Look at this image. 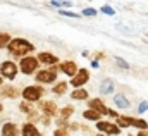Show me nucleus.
Here are the masks:
<instances>
[{"label": "nucleus", "instance_id": "4be33fe9", "mask_svg": "<svg viewBox=\"0 0 148 136\" xmlns=\"http://www.w3.org/2000/svg\"><path fill=\"white\" fill-rule=\"evenodd\" d=\"M73 112H74V109L71 107V105H67V107H64V109L60 110V115H62V119H66V117H69Z\"/></svg>", "mask_w": 148, "mask_h": 136}, {"label": "nucleus", "instance_id": "cd10ccee", "mask_svg": "<svg viewBox=\"0 0 148 136\" xmlns=\"http://www.w3.org/2000/svg\"><path fill=\"white\" fill-rule=\"evenodd\" d=\"M95 14H97V9H84L83 10V16H88V17H91Z\"/></svg>", "mask_w": 148, "mask_h": 136}, {"label": "nucleus", "instance_id": "72a5a7b5", "mask_svg": "<svg viewBox=\"0 0 148 136\" xmlns=\"http://www.w3.org/2000/svg\"><path fill=\"white\" fill-rule=\"evenodd\" d=\"M0 86H2V74H0Z\"/></svg>", "mask_w": 148, "mask_h": 136}, {"label": "nucleus", "instance_id": "f3484780", "mask_svg": "<svg viewBox=\"0 0 148 136\" xmlns=\"http://www.w3.org/2000/svg\"><path fill=\"white\" fill-rule=\"evenodd\" d=\"M112 91H114V83H112L110 79H103L102 84H100V93L102 95H109Z\"/></svg>", "mask_w": 148, "mask_h": 136}, {"label": "nucleus", "instance_id": "7c9ffc66", "mask_svg": "<svg viewBox=\"0 0 148 136\" xmlns=\"http://www.w3.org/2000/svg\"><path fill=\"white\" fill-rule=\"evenodd\" d=\"M50 3H52V5H53V7H60V2H59V0H52V2H50Z\"/></svg>", "mask_w": 148, "mask_h": 136}, {"label": "nucleus", "instance_id": "7ed1b4c3", "mask_svg": "<svg viewBox=\"0 0 148 136\" xmlns=\"http://www.w3.org/2000/svg\"><path fill=\"white\" fill-rule=\"evenodd\" d=\"M43 88L41 86H26L23 90V98L26 102H38L41 97H43Z\"/></svg>", "mask_w": 148, "mask_h": 136}, {"label": "nucleus", "instance_id": "423d86ee", "mask_svg": "<svg viewBox=\"0 0 148 136\" xmlns=\"http://www.w3.org/2000/svg\"><path fill=\"white\" fill-rule=\"evenodd\" d=\"M57 69L59 67H50V69H43L36 72V81L38 83H53L55 78H57Z\"/></svg>", "mask_w": 148, "mask_h": 136}, {"label": "nucleus", "instance_id": "a211bd4d", "mask_svg": "<svg viewBox=\"0 0 148 136\" xmlns=\"http://www.w3.org/2000/svg\"><path fill=\"white\" fill-rule=\"evenodd\" d=\"M100 115H102V114H100L98 110H95V109H91V110H84V112H83V117H84V119H90V121H98Z\"/></svg>", "mask_w": 148, "mask_h": 136}, {"label": "nucleus", "instance_id": "dca6fc26", "mask_svg": "<svg viewBox=\"0 0 148 136\" xmlns=\"http://www.w3.org/2000/svg\"><path fill=\"white\" fill-rule=\"evenodd\" d=\"M114 103L119 107V109H129V100L122 95V93H117L114 97Z\"/></svg>", "mask_w": 148, "mask_h": 136}, {"label": "nucleus", "instance_id": "f704fd0d", "mask_svg": "<svg viewBox=\"0 0 148 136\" xmlns=\"http://www.w3.org/2000/svg\"><path fill=\"white\" fill-rule=\"evenodd\" d=\"M2 110H3V107H2V103H0V112H2Z\"/></svg>", "mask_w": 148, "mask_h": 136}, {"label": "nucleus", "instance_id": "2eb2a0df", "mask_svg": "<svg viewBox=\"0 0 148 136\" xmlns=\"http://www.w3.org/2000/svg\"><path fill=\"white\" fill-rule=\"evenodd\" d=\"M23 136H41V135H40V131H38L36 128H35V124L26 122L23 126Z\"/></svg>", "mask_w": 148, "mask_h": 136}, {"label": "nucleus", "instance_id": "412c9836", "mask_svg": "<svg viewBox=\"0 0 148 136\" xmlns=\"http://www.w3.org/2000/svg\"><path fill=\"white\" fill-rule=\"evenodd\" d=\"M10 41V34L9 33H0V48H5Z\"/></svg>", "mask_w": 148, "mask_h": 136}, {"label": "nucleus", "instance_id": "0eeeda50", "mask_svg": "<svg viewBox=\"0 0 148 136\" xmlns=\"http://www.w3.org/2000/svg\"><path fill=\"white\" fill-rule=\"evenodd\" d=\"M88 79H90V72H88L86 69H77V72L73 76L71 84H73V86H76V88H79V86L86 84V83H88Z\"/></svg>", "mask_w": 148, "mask_h": 136}, {"label": "nucleus", "instance_id": "5701e85b", "mask_svg": "<svg viewBox=\"0 0 148 136\" xmlns=\"http://www.w3.org/2000/svg\"><path fill=\"white\" fill-rule=\"evenodd\" d=\"M19 109H21V110H23L24 114H31V110H33V109L29 107V102H26V100H24V102L19 105Z\"/></svg>", "mask_w": 148, "mask_h": 136}, {"label": "nucleus", "instance_id": "393cba45", "mask_svg": "<svg viewBox=\"0 0 148 136\" xmlns=\"http://www.w3.org/2000/svg\"><path fill=\"white\" fill-rule=\"evenodd\" d=\"M100 10H102L103 14H107V16H114V14H115V10H114L112 7H109V5H103V7H102Z\"/></svg>", "mask_w": 148, "mask_h": 136}, {"label": "nucleus", "instance_id": "f03ea898", "mask_svg": "<svg viewBox=\"0 0 148 136\" xmlns=\"http://www.w3.org/2000/svg\"><path fill=\"white\" fill-rule=\"evenodd\" d=\"M19 69H21V72H23V74H26V76L33 74V72L38 69V59H36V57H29V55L21 57Z\"/></svg>", "mask_w": 148, "mask_h": 136}, {"label": "nucleus", "instance_id": "f8f14e48", "mask_svg": "<svg viewBox=\"0 0 148 136\" xmlns=\"http://www.w3.org/2000/svg\"><path fill=\"white\" fill-rule=\"evenodd\" d=\"M97 128H98L100 131L109 133V135H117V133H119V128H117L115 124H112V122H105V121H100V122L97 124Z\"/></svg>", "mask_w": 148, "mask_h": 136}, {"label": "nucleus", "instance_id": "9b49d317", "mask_svg": "<svg viewBox=\"0 0 148 136\" xmlns=\"http://www.w3.org/2000/svg\"><path fill=\"white\" fill-rule=\"evenodd\" d=\"M59 69H60L64 74H67V76H74V74L77 72V66H76V62H73V60H66V62H62Z\"/></svg>", "mask_w": 148, "mask_h": 136}, {"label": "nucleus", "instance_id": "b1692460", "mask_svg": "<svg viewBox=\"0 0 148 136\" xmlns=\"http://www.w3.org/2000/svg\"><path fill=\"white\" fill-rule=\"evenodd\" d=\"M60 16H66V17H79V14H76L73 10H59Z\"/></svg>", "mask_w": 148, "mask_h": 136}, {"label": "nucleus", "instance_id": "bb28decb", "mask_svg": "<svg viewBox=\"0 0 148 136\" xmlns=\"http://www.w3.org/2000/svg\"><path fill=\"white\" fill-rule=\"evenodd\" d=\"M147 110H148V102H141L140 107H138V112H140V114H145Z\"/></svg>", "mask_w": 148, "mask_h": 136}, {"label": "nucleus", "instance_id": "2f4dec72", "mask_svg": "<svg viewBox=\"0 0 148 136\" xmlns=\"http://www.w3.org/2000/svg\"><path fill=\"white\" fill-rule=\"evenodd\" d=\"M138 136H148V133L143 129V131H140V133H138Z\"/></svg>", "mask_w": 148, "mask_h": 136}, {"label": "nucleus", "instance_id": "9d476101", "mask_svg": "<svg viewBox=\"0 0 148 136\" xmlns=\"http://www.w3.org/2000/svg\"><path fill=\"white\" fill-rule=\"evenodd\" d=\"M17 95H19V91H17V88H14L12 84H5V86L0 88V97H2V98H16Z\"/></svg>", "mask_w": 148, "mask_h": 136}, {"label": "nucleus", "instance_id": "4468645a", "mask_svg": "<svg viewBox=\"0 0 148 136\" xmlns=\"http://www.w3.org/2000/svg\"><path fill=\"white\" fill-rule=\"evenodd\" d=\"M2 136H17V128L12 122H5L2 126Z\"/></svg>", "mask_w": 148, "mask_h": 136}, {"label": "nucleus", "instance_id": "6ab92c4d", "mask_svg": "<svg viewBox=\"0 0 148 136\" xmlns=\"http://www.w3.org/2000/svg\"><path fill=\"white\" fill-rule=\"evenodd\" d=\"M66 91H67V83L66 81H60V83H57L53 86V93L55 95H64Z\"/></svg>", "mask_w": 148, "mask_h": 136}, {"label": "nucleus", "instance_id": "c85d7f7f", "mask_svg": "<svg viewBox=\"0 0 148 136\" xmlns=\"http://www.w3.org/2000/svg\"><path fill=\"white\" fill-rule=\"evenodd\" d=\"M53 136H69V133H67L66 129H57V131L53 133Z\"/></svg>", "mask_w": 148, "mask_h": 136}, {"label": "nucleus", "instance_id": "c9c22d12", "mask_svg": "<svg viewBox=\"0 0 148 136\" xmlns=\"http://www.w3.org/2000/svg\"><path fill=\"white\" fill-rule=\"evenodd\" d=\"M97 136H105V135H97Z\"/></svg>", "mask_w": 148, "mask_h": 136}, {"label": "nucleus", "instance_id": "aec40b11", "mask_svg": "<svg viewBox=\"0 0 148 136\" xmlns=\"http://www.w3.org/2000/svg\"><path fill=\"white\" fill-rule=\"evenodd\" d=\"M71 97H73L74 100H86L88 93H86V90H79V88H77V90H74V91H73V95H71Z\"/></svg>", "mask_w": 148, "mask_h": 136}, {"label": "nucleus", "instance_id": "473e14b6", "mask_svg": "<svg viewBox=\"0 0 148 136\" xmlns=\"http://www.w3.org/2000/svg\"><path fill=\"white\" fill-rule=\"evenodd\" d=\"M91 67L97 69V67H98V62H97V60H93V62H91Z\"/></svg>", "mask_w": 148, "mask_h": 136}, {"label": "nucleus", "instance_id": "f257e3e1", "mask_svg": "<svg viewBox=\"0 0 148 136\" xmlns=\"http://www.w3.org/2000/svg\"><path fill=\"white\" fill-rule=\"evenodd\" d=\"M7 50H9V54H10L12 57L21 59V57H24L26 54L33 52V50H35V45H33L31 41H28L26 38H10V41H9V45H7Z\"/></svg>", "mask_w": 148, "mask_h": 136}, {"label": "nucleus", "instance_id": "ddd939ff", "mask_svg": "<svg viewBox=\"0 0 148 136\" xmlns=\"http://www.w3.org/2000/svg\"><path fill=\"white\" fill-rule=\"evenodd\" d=\"M40 109L47 115H55V112H57V105L53 102H40Z\"/></svg>", "mask_w": 148, "mask_h": 136}, {"label": "nucleus", "instance_id": "1a4fd4ad", "mask_svg": "<svg viewBox=\"0 0 148 136\" xmlns=\"http://www.w3.org/2000/svg\"><path fill=\"white\" fill-rule=\"evenodd\" d=\"M38 62H41V64H47V66H53V64H57V55H53V54H50V52H40L38 54Z\"/></svg>", "mask_w": 148, "mask_h": 136}, {"label": "nucleus", "instance_id": "6e6552de", "mask_svg": "<svg viewBox=\"0 0 148 136\" xmlns=\"http://www.w3.org/2000/svg\"><path fill=\"white\" fill-rule=\"evenodd\" d=\"M90 107H91V109H95V110H98L102 115H114V117H117V114H115L114 110H110V109H107V107L103 105V102H102V100H98V98L90 100Z\"/></svg>", "mask_w": 148, "mask_h": 136}, {"label": "nucleus", "instance_id": "20e7f679", "mask_svg": "<svg viewBox=\"0 0 148 136\" xmlns=\"http://www.w3.org/2000/svg\"><path fill=\"white\" fill-rule=\"evenodd\" d=\"M117 124L121 128H127V126H134V128H140V129H147L148 122L143 119H134V117H119L117 115Z\"/></svg>", "mask_w": 148, "mask_h": 136}, {"label": "nucleus", "instance_id": "39448f33", "mask_svg": "<svg viewBox=\"0 0 148 136\" xmlns=\"http://www.w3.org/2000/svg\"><path fill=\"white\" fill-rule=\"evenodd\" d=\"M17 66L12 62V60H3L2 64H0V74H2V78H5V79H14L16 76H17Z\"/></svg>", "mask_w": 148, "mask_h": 136}, {"label": "nucleus", "instance_id": "c756f323", "mask_svg": "<svg viewBox=\"0 0 148 136\" xmlns=\"http://www.w3.org/2000/svg\"><path fill=\"white\" fill-rule=\"evenodd\" d=\"M60 5H62V7H71V5H73V2H69V0H62V2H60Z\"/></svg>", "mask_w": 148, "mask_h": 136}, {"label": "nucleus", "instance_id": "a878e982", "mask_svg": "<svg viewBox=\"0 0 148 136\" xmlns=\"http://www.w3.org/2000/svg\"><path fill=\"white\" fill-rule=\"evenodd\" d=\"M115 62H117V66H119V67H122V69H129V64H127L126 60H122V59H119V57L115 59Z\"/></svg>", "mask_w": 148, "mask_h": 136}]
</instances>
